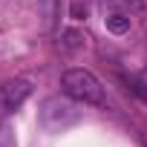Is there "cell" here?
I'll list each match as a JSON object with an SVG mask.
<instances>
[{
  "mask_svg": "<svg viewBox=\"0 0 147 147\" xmlns=\"http://www.w3.org/2000/svg\"><path fill=\"white\" fill-rule=\"evenodd\" d=\"M61 87H63V95H69L78 104H92V107H104L107 104L101 81L87 69H66L63 78H61Z\"/></svg>",
  "mask_w": 147,
  "mask_h": 147,
  "instance_id": "cell-1",
  "label": "cell"
},
{
  "mask_svg": "<svg viewBox=\"0 0 147 147\" xmlns=\"http://www.w3.org/2000/svg\"><path fill=\"white\" fill-rule=\"evenodd\" d=\"M78 115H81V110L72 104L69 95H63V98L61 95H52V98H46L40 104V124L49 133H61V130L72 127L78 121Z\"/></svg>",
  "mask_w": 147,
  "mask_h": 147,
  "instance_id": "cell-2",
  "label": "cell"
},
{
  "mask_svg": "<svg viewBox=\"0 0 147 147\" xmlns=\"http://www.w3.org/2000/svg\"><path fill=\"white\" fill-rule=\"evenodd\" d=\"M29 95H32V81H26V78L3 81V84H0V118L18 113Z\"/></svg>",
  "mask_w": 147,
  "mask_h": 147,
  "instance_id": "cell-3",
  "label": "cell"
},
{
  "mask_svg": "<svg viewBox=\"0 0 147 147\" xmlns=\"http://www.w3.org/2000/svg\"><path fill=\"white\" fill-rule=\"evenodd\" d=\"M104 15H136L144 9V0H101Z\"/></svg>",
  "mask_w": 147,
  "mask_h": 147,
  "instance_id": "cell-4",
  "label": "cell"
},
{
  "mask_svg": "<svg viewBox=\"0 0 147 147\" xmlns=\"http://www.w3.org/2000/svg\"><path fill=\"white\" fill-rule=\"evenodd\" d=\"M84 43H87L84 32H78V29H63V35H61V49H63V52H78V49H84Z\"/></svg>",
  "mask_w": 147,
  "mask_h": 147,
  "instance_id": "cell-5",
  "label": "cell"
},
{
  "mask_svg": "<svg viewBox=\"0 0 147 147\" xmlns=\"http://www.w3.org/2000/svg\"><path fill=\"white\" fill-rule=\"evenodd\" d=\"M38 6H40V23L43 29H55V20H58V0H38Z\"/></svg>",
  "mask_w": 147,
  "mask_h": 147,
  "instance_id": "cell-6",
  "label": "cell"
},
{
  "mask_svg": "<svg viewBox=\"0 0 147 147\" xmlns=\"http://www.w3.org/2000/svg\"><path fill=\"white\" fill-rule=\"evenodd\" d=\"M104 23H107V29H110L113 35H124V32H130V18H127V15H107Z\"/></svg>",
  "mask_w": 147,
  "mask_h": 147,
  "instance_id": "cell-7",
  "label": "cell"
},
{
  "mask_svg": "<svg viewBox=\"0 0 147 147\" xmlns=\"http://www.w3.org/2000/svg\"><path fill=\"white\" fill-rule=\"evenodd\" d=\"M127 87H130V92H133V95H138V98L147 104V78L133 75V78H127Z\"/></svg>",
  "mask_w": 147,
  "mask_h": 147,
  "instance_id": "cell-8",
  "label": "cell"
},
{
  "mask_svg": "<svg viewBox=\"0 0 147 147\" xmlns=\"http://www.w3.org/2000/svg\"><path fill=\"white\" fill-rule=\"evenodd\" d=\"M0 147H18L15 133H12V127H9L6 121H0Z\"/></svg>",
  "mask_w": 147,
  "mask_h": 147,
  "instance_id": "cell-9",
  "label": "cell"
},
{
  "mask_svg": "<svg viewBox=\"0 0 147 147\" xmlns=\"http://www.w3.org/2000/svg\"><path fill=\"white\" fill-rule=\"evenodd\" d=\"M72 18H78V20L87 18V3L81 6V0H75V3H72Z\"/></svg>",
  "mask_w": 147,
  "mask_h": 147,
  "instance_id": "cell-10",
  "label": "cell"
}]
</instances>
